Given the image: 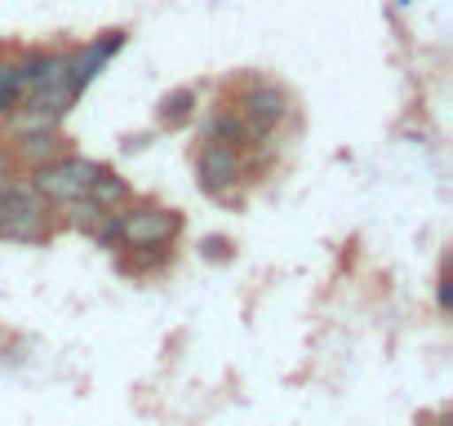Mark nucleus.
<instances>
[{
  "label": "nucleus",
  "instance_id": "nucleus-1",
  "mask_svg": "<svg viewBox=\"0 0 453 426\" xmlns=\"http://www.w3.org/2000/svg\"><path fill=\"white\" fill-rule=\"evenodd\" d=\"M178 232H182V213L173 209L138 204V209L116 213V245H129V249H165Z\"/></svg>",
  "mask_w": 453,
  "mask_h": 426
},
{
  "label": "nucleus",
  "instance_id": "nucleus-2",
  "mask_svg": "<svg viewBox=\"0 0 453 426\" xmlns=\"http://www.w3.org/2000/svg\"><path fill=\"white\" fill-rule=\"evenodd\" d=\"M94 173H98L94 160H81V156H67L63 160V156H54V160H45V164L32 169V186L50 204H67V200H81L89 191Z\"/></svg>",
  "mask_w": 453,
  "mask_h": 426
},
{
  "label": "nucleus",
  "instance_id": "nucleus-3",
  "mask_svg": "<svg viewBox=\"0 0 453 426\" xmlns=\"http://www.w3.org/2000/svg\"><path fill=\"white\" fill-rule=\"evenodd\" d=\"M0 236L23 240V245H45L50 240V200L36 195V186L27 182H10V209H5V227Z\"/></svg>",
  "mask_w": 453,
  "mask_h": 426
},
{
  "label": "nucleus",
  "instance_id": "nucleus-4",
  "mask_svg": "<svg viewBox=\"0 0 453 426\" xmlns=\"http://www.w3.org/2000/svg\"><path fill=\"white\" fill-rule=\"evenodd\" d=\"M196 169H200V186L209 195H222L226 186L241 182V156H236V147H226V142H204Z\"/></svg>",
  "mask_w": 453,
  "mask_h": 426
},
{
  "label": "nucleus",
  "instance_id": "nucleus-5",
  "mask_svg": "<svg viewBox=\"0 0 453 426\" xmlns=\"http://www.w3.org/2000/svg\"><path fill=\"white\" fill-rule=\"evenodd\" d=\"M63 209H67V223H72L85 240H94V245H116V209H103V204L89 200V195L67 200Z\"/></svg>",
  "mask_w": 453,
  "mask_h": 426
},
{
  "label": "nucleus",
  "instance_id": "nucleus-6",
  "mask_svg": "<svg viewBox=\"0 0 453 426\" xmlns=\"http://www.w3.org/2000/svg\"><path fill=\"white\" fill-rule=\"evenodd\" d=\"M245 116H250V125H254L258 133H267V129H276V125L289 116V98H285L276 85H254V89L245 94Z\"/></svg>",
  "mask_w": 453,
  "mask_h": 426
},
{
  "label": "nucleus",
  "instance_id": "nucleus-7",
  "mask_svg": "<svg viewBox=\"0 0 453 426\" xmlns=\"http://www.w3.org/2000/svg\"><path fill=\"white\" fill-rule=\"evenodd\" d=\"M85 195H89V200H98L103 209H120V204L129 200V186H125V178H116L111 169H98Z\"/></svg>",
  "mask_w": 453,
  "mask_h": 426
},
{
  "label": "nucleus",
  "instance_id": "nucleus-8",
  "mask_svg": "<svg viewBox=\"0 0 453 426\" xmlns=\"http://www.w3.org/2000/svg\"><path fill=\"white\" fill-rule=\"evenodd\" d=\"M58 138H54V129H45V133H23V142H19V156L23 160H32V169L36 164H45V160H54L58 156V147H54Z\"/></svg>",
  "mask_w": 453,
  "mask_h": 426
},
{
  "label": "nucleus",
  "instance_id": "nucleus-9",
  "mask_svg": "<svg viewBox=\"0 0 453 426\" xmlns=\"http://www.w3.org/2000/svg\"><path fill=\"white\" fill-rule=\"evenodd\" d=\"M204 133H209V142H226V147H232V142L245 138V125H241V116H232V111H218Z\"/></svg>",
  "mask_w": 453,
  "mask_h": 426
},
{
  "label": "nucleus",
  "instance_id": "nucleus-10",
  "mask_svg": "<svg viewBox=\"0 0 453 426\" xmlns=\"http://www.w3.org/2000/svg\"><path fill=\"white\" fill-rule=\"evenodd\" d=\"M191 103H196V94H191V89L169 94V98L160 103V125H182V120L191 116Z\"/></svg>",
  "mask_w": 453,
  "mask_h": 426
},
{
  "label": "nucleus",
  "instance_id": "nucleus-11",
  "mask_svg": "<svg viewBox=\"0 0 453 426\" xmlns=\"http://www.w3.org/2000/svg\"><path fill=\"white\" fill-rule=\"evenodd\" d=\"M5 209H10V182L0 178V227H5Z\"/></svg>",
  "mask_w": 453,
  "mask_h": 426
},
{
  "label": "nucleus",
  "instance_id": "nucleus-12",
  "mask_svg": "<svg viewBox=\"0 0 453 426\" xmlns=\"http://www.w3.org/2000/svg\"><path fill=\"white\" fill-rule=\"evenodd\" d=\"M19 103V94L14 89H0V116H10V107Z\"/></svg>",
  "mask_w": 453,
  "mask_h": 426
},
{
  "label": "nucleus",
  "instance_id": "nucleus-13",
  "mask_svg": "<svg viewBox=\"0 0 453 426\" xmlns=\"http://www.w3.org/2000/svg\"><path fill=\"white\" fill-rule=\"evenodd\" d=\"M10 173H14V156L0 151V178H10Z\"/></svg>",
  "mask_w": 453,
  "mask_h": 426
},
{
  "label": "nucleus",
  "instance_id": "nucleus-14",
  "mask_svg": "<svg viewBox=\"0 0 453 426\" xmlns=\"http://www.w3.org/2000/svg\"><path fill=\"white\" fill-rule=\"evenodd\" d=\"M449 302H453V298H449V276H440V307L449 311Z\"/></svg>",
  "mask_w": 453,
  "mask_h": 426
},
{
  "label": "nucleus",
  "instance_id": "nucleus-15",
  "mask_svg": "<svg viewBox=\"0 0 453 426\" xmlns=\"http://www.w3.org/2000/svg\"><path fill=\"white\" fill-rule=\"evenodd\" d=\"M209 254L213 258H226V240H209Z\"/></svg>",
  "mask_w": 453,
  "mask_h": 426
}]
</instances>
